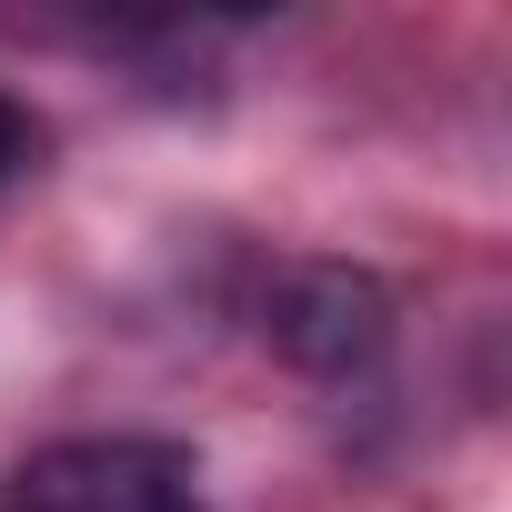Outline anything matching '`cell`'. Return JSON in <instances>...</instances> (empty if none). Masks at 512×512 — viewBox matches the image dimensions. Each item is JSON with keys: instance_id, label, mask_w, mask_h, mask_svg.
<instances>
[{"instance_id": "6da1fadb", "label": "cell", "mask_w": 512, "mask_h": 512, "mask_svg": "<svg viewBox=\"0 0 512 512\" xmlns=\"http://www.w3.org/2000/svg\"><path fill=\"white\" fill-rule=\"evenodd\" d=\"M0 512H201V482L171 442H51Z\"/></svg>"}, {"instance_id": "7a4b0ae2", "label": "cell", "mask_w": 512, "mask_h": 512, "mask_svg": "<svg viewBox=\"0 0 512 512\" xmlns=\"http://www.w3.org/2000/svg\"><path fill=\"white\" fill-rule=\"evenodd\" d=\"M262 332L292 372H362L392 342V292L352 262H292L262 302Z\"/></svg>"}, {"instance_id": "3957f363", "label": "cell", "mask_w": 512, "mask_h": 512, "mask_svg": "<svg viewBox=\"0 0 512 512\" xmlns=\"http://www.w3.org/2000/svg\"><path fill=\"white\" fill-rule=\"evenodd\" d=\"M31 161H41V121H31V111H21L11 91H0V191H11V181H21Z\"/></svg>"}]
</instances>
